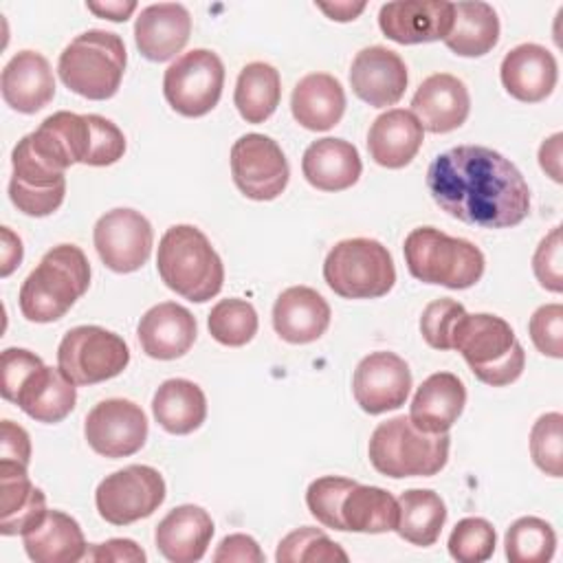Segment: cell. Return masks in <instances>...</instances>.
I'll list each match as a JSON object with an SVG mask.
<instances>
[{
    "label": "cell",
    "mask_w": 563,
    "mask_h": 563,
    "mask_svg": "<svg viewBox=\"0 0 563 563\" xmlns=\"http://www.w3.org/2000/svg\"><path fill=\"white\" fill-rule=\"evenodd\" d=\"M530 339L534 347L552 358L563 356V306L545 303L537 308L528 323Z\"/></svg>",
    "instance_id": "cell-46"
},
{
    "label": "cell",
    "mask_w": 563,
    "mask_h": 563,
    "mask_svg": "<svg viewBox=\"0 0 563 563\" xmlns=\"http://www.w3.org/2000/svg\"><path fill=\"white\" fill-rule=\"evenodd\" d=\"M2 99L22 114H33L55 97V77L48 59L35 51L15 53L0 77Z\"/></svg>",
    "instance_id": "cell-24"
},
{
    "label": "cell",
    "mask_w": 563,
    "mask_h": 563,
    "mask_svg": "<svg viewBox=\"0 0 563 563\" xmlns=\"http://www.w3.org/2000/svg\"><path fill=\"white\" fill-rule=\"evenodd\" d=\"M198 334L196 317L176 301L152 306L136 325V336L150 358L172 361L189 352Z\"/></svg>",
    "instance_id": "cell-22"
},
{
    "label": "cell",
    "mask_w": 563,
    "mask_h": 563,
    "mask_svg": "<svg viewBox=\"0 0 563 563\" xmlns=\"http://www.w3.org/2000/svg\"><path fill=\"white\" fill-rule=\"evenodd\" d=\"M231 176L246 198L264 202L275 200L286 189L290 167L277 141L251 132L231 145Z\"/></svg>",
    "instance_id": "cell-14"
},
{
    "label": "cell",
    "mask_w": 563,
    "mask_h": 563,
    "mask_svg": "<svg viewBox=\"0 0 563 563\" xmlns=\"http://www.w3.org/2000/svg\"><path fill=\"white\" fill-rule=\"evenodd\" d=\"M449 446V433H424L409 416H396L372 431L367 455L380 475L431 477L446 466Z\"/></svg>",
    "instance_id": "cell-6"
},
{
    "label": "cell",
    "mask_w": 563,
    "mask_h": 563,
    "mask_svg": "<svg viewBox=\"0 0 563 563\" xmlns=\"http://www.w3.org/2000/svg\"><path fill=\"white\" fill-rule=\"evenodd\" d=\"M561 141H563V134L556 132L550 139H545L539 147V165L556 183L563 180V176H561Z\"/></svg>",
    "instance_id": "cell-52"
},
{
    "label": "cell",
    "mask_w": 563,
    "mask_h": 563,
    "mask_svg": "<svg viewBox=\"0 0 563 563\" xmlns=\"http://www.w3.org/2000/svg\"><path fill=\"white\" fill-rule=\"evenodd\" d=\"M495 543V528L486 519L466 517L449 534V554L460 563H482L493 556Z\"/></svg>",
    "instance_id": "cell-42"
},
{
    "label": "cell",
    "mask_w": 563,
    "mask_h": 563,
    "mask_svg": "<svg viewBox=\"0 0 563 563\" xmlns=\"http://www.w3.org/2000/svg\"><path fill=\"white\" fill-rule=\"evenodd\" d=\"M95 249L101 262L114 273L139 271L154 244V231L150 220L134 209H112L106 211L92 231Z\"/></svg>",
    "instance_id": "cell-15"
},
{
    "label": "cell",
    "mask_w": 563,
    "mask_h": 563,
    "mask_svg": "<svg viewBox=\"0 0 563 563\" xmlns=\"http://www.w3.org/2000/svg\"><path fill=\"white\" fill-rule=\"evenodd\" d=\"M22 541L29 559L35 563H75L88 552L79 523L62 510H46V515L22 534Z\"/></svg>",
    "instance_id": "cell-33"
},
{
    "label": "cell",
    "mask_w": 563,
    "mask_h": 563,
    "mask_svg": "<svg viewBox=\"0 0 563 563\" xmlns=\"http://www.w3.org/2000/svg\"><path fill=\"white\" fill-rule=\"evenodd\" d=\"M451 350H457L475 378L490 387L515 383L526 367L523 345L510 323L488 312H464L453 328Z\"/></svg>",
    "instance_id": "cell-5"
},
{
    "label": "cell",
    "mask_w": 563,
    "mask_h": 563,
    "mask_svg": "<svg viewBox=\"0 0 563 563\" xmlns=\"http://www.w3.org/2000/svg\"><path fill=\"white\" fill-rule=\"evenodd\" d=\"M156 268L165 286L189 301L202 303L222 290V260L207 235L191 224H174L163 233Z\"/></svg>",
    "instance_id": "cell-4"
},
{
    "label": "cell",
    "mask_w": 563,
    "mask_h": 563,
    "mask_svg": "<svg viewBox=\"0 0 563 563\" xmlns=\"http://www.w3.org/2000/svg\"><path fill=\"white\" fill-rule=\"evenodd\" d=\"M499 40V18L488 2H453V26L444 37L460 57H482Z\"/></svg>",
    "instance_id": "cell-35"
},
{
    "label": "cell",
    "mask_w": 563,
    "mask_h": 563,
    "mask_svg": "<svg viewBox=\"0 0 563 563\" xmlns=\"http://www.w3.org/2000/svg\"><path fill=\"white\" fill-rule=\"evenodd\" d=\"M213 561H240V563H262L264 552L260 550L257 541L249 534H229L220 541L218 550L213 552Z\"/></svg>",
    "instance_id": "cell-49"
},
{
    "label": "cell",
    "mask_w": 563,
    "mask_h": 563,
    "mask_svg": "<svg viewBox=\"0 0 563 563\" xmlns=\"http://www.w3.org/2000/svg\"><path fill=\"white\" fill-rule=\"evenodd\" d=\"M86 9L92 11L99 18H108L112 22H125L134 11L136 2L134 0H112V2H86Z\"/></svg>",
    "instance_id": "cell-54"
},
{
    "label": "cell",
    "mask_w": 563,
    "mask_h": 563,
    "mask_svg": "<svg viewBox=\"0 0 563 563\" xmlns=\"http://www.w3.org/2000/svg\"><path fill=\"white\" fill-rule=\"evenodd\" d=\"M42 363V358L24 347H7L2 352L0 358V367H2V383H0V391L2 398L11 402L15 389L20 387V383L24 380V376L37 367Z\"/></svg>",
    "instance_id": "cell-48"
},
{
    "label": "cell",
    "mask_w": 563,
    "mask_h": 563,
    "mask_svg": "<svg viewBox=\"0 0 563 563\" xmlns=\"http://www.w3.org/2000/svg\"><path fill=\"white\" fill-rule=\"evenodd\" d=\"M88 561H134L143 563L145 552L132 539H110L106 543H97L86 552Z\"/></svg>",
    "instance_id": "cell-51"
},
{
    "label": "cell",
    "mask_w": 563,
    "mask_h": 563,
    "mask_svg": "<svg viewBox=\"0 0 563 563\" xmlns=\"http://www.w3.org/2000/svg\"><path fill=\"white\" fill-rule=\"evenodd\" d=\"M354 486H356L354 479L339 477V475L317 477L314 482H310L306 490V504L310 515L325 528L345 532V526L341 519V504H343V497Z\"/></svg>",
    "instance_id": "cell-44"
},
{
    "label": "cell",
    "mask_w": 563,
    "mask_h": 563,
    "mask_svg": "<svg viewBox=\"0 0 563 563\" xmlns=\"http://www.w3.org/2000/svg\"><path fill=\"white\" fill-rule=\"evenodd\" d=\"M427 189L449 216L482 229H508L530 213V187L504 154L457 145L427 169Z\"/></svg>",
    "instance_id": "cell-1"
},
{
    "label": "cell",
    "mask_w": 563,
    "mask_h": 563,
    "mask_svg": "<svg viewBox=\"0 0 563 563\" xmlns=\"http://www.w3.org/2000/svg\"><path fill=\"white\" fill-rule=\"evenodd\" d=\"M323 279L343 299H376L394 288L396 268L378 240L350 238L336 242L325 255Z\"/></svg>",
    "instance_id": "cell-9"
},
{
    "label": "cell",
    "mask_w": 563,
    "mask_h": 563,
    "mask_svg": "<svg viewBox=\"0 0 563 563\" xmlns=\"http://www.w3.org/2000/svg\"><path fill=\"white\" fill-rule=\"evenodd\" d=\"M530 455L545 475H563V416L559 411L543 413L532 424Z\"/></svg>",
    "instance_id": "cell-43"
},
{
    "label": "cell",
    "mask_w": 563,
    "mask_h": 563,
    "mask_svg": "<svg viewBox=\"0 0 563 563\" xmlns=\"http://www.w3.org/2000/svg\"><path fill=\"white\" fill-rule=\"evenodd\" d=\"M383 35L398 44H424L444 40L453 26V2L402 0L387 2L378 11Z\"/></svg>",
    "instance_id": "cell-18"
},
{
    "label": "cell",
    "mask_w": 563,
    "mask_h": 563,
    "mask_svg": "<svg viewBox=\"0 0 563 563\" xmlns=\"http://www.w3.org/2000/svg\"><path fill=\"white\" fill-rule=\"evenodd\" d=\"M407 81L409 77L402 57L385 46L361 48L352 59L350 86L361 101L374 108L398 103Z\"/></svg>",
    "instance_id": "cell-19"
},
{
    "label": "cell",
    "mask_w": 563,
    "mask_h": 563,
    "mask_svg": "<svg viewBox=\"0 0 563 563\" xmlns=\"http://www.w3.org/2000/svg\"><path fill=\"white\" fill-rule=\"evenodd\" d=\"M317 7L336 22H350L365 9V2H317Z\"/></svg>",
    "instance_id": "cell-55"
},
{
    "label": "cell",
    "mask_w": 563,
    "mask_h": 563,
    "mask_svg": "<svg viewBox=\"0 0 563 563\" xmlns=\"http://www.w3.org/2000/svg\"><path fill=\"white\" fill-rule=\"evenodd\" d=\"M411 110L413 117L420 121L422 130L433 134H446L451 130H457L471 112L468 88L455 75H429L416 88Z\"/></svg>",
    "instance_id": "cell-20"
},
{
    "label": "cell",
    "mask_w": 563,
    "mask_h": 563,
    "mask_svg": "<svg viewBox=\"0 0 563 563\" xmlns=\"http://www.w3.org/2000/svg\"><path fill=\"white\" fill-rule=\"evenodd\" d=\"M152 413L167 433L187 435L207 418L205 391L194 380L169 378L156 389L152 398Z\"/></svg>",
    "instance_id": "cell-34"
},
{
    "label": "cell",
    "mask_w": 563,
    "mask_h": 563,
    "mask_svg": "<svg viewBox=\"0 0 563 563\" xmlns=\"http://www.w3.org/2000/svg\"><path fill=\"white\" fill-rule=\"evenodd\" d=\"M90 286V262L75 244L46 251L20 288V310L29 321L62 319Z\"/></svg>",
    "instance_id": "cell-3"
},
{
    "label": "cell",
    "mask_w": 563,
    "mask_h": 563,
    "mask_svg": "<svg viewBox=\"0 0 563 563\" xmlns=\"http://www.w3.org/2000/svg\"><path fill=\"white\" fill-rule=\"evenodd\" d=\"M224 64L209 48H194L169 64L163 77L167 103L183 117L211 112L222 95Z\"/></svg>",
    "instance_id": "cell-11"
},
{
    "label": "cell",
    "mask_w": 563,
    "mask_h": 563,
    "mask_svg": "<svg viewBox=\"0 0 563 563\" xmlns=\"http://www.w3.org/2000/svg\"><path fill=\"white\" fill-rule=\"evenodd\" d=\"M510 563H545L556 548V534L545 519L519 517L504 537Z\"/></svg>",
    "instance_id": "cell-39"
},
{
    "label": "cell",
    "mask_w": 563,
    "mask_h": 563,
    "mask_svg": "<svg viewBox=\"0 0 563 563\" xmlns=\"http://www.w3.org/2000/svg\"><path fill=\"white\" fill-rule=\"evenodd\" d=\"M409 273L424 284L453 290L471 288L484 275V253L464 238L446 235L433 227L413 229L402 244Z\"/></svg>",
    "instance_id": "cell-8"
},
{
    "label": "cell",
    "mask_w": 563,
    "mask_h": 563,
    "mask_svg": "<svg viewBox=\"0 0 563 563\" xmlns=\"http://www.w3.org/2000/svg\"><path fill=\"white\" fill-rule=\"evenodd\" d=\"M501 84L510 97L523 103H537L552 95L559 68L554 55L541 44H519L501 59Z\"/></svg>",
    "instance_id": "cell-21"
},
{
    "label": "cell",
    "mask_w": 563,
    "mask_h": 563,
    "mask_svg": "<svg viewBox=\"0 0 563 563\" xmlns=\"http://www.w3.org/2000/svg\"><path fill=\"white\" fill-rule=\"evenodd\" d=\"M341 519L352 532H389L398 526V499L378 486L356 484L343 497Z\"/></svg>",
    "instance_id": "cell-38"
},
{
    "label": "cell",
    "mask_w": 563,
    "mask_h": 563,
    "mask_svg": "<svg viewBox=\"0 0 563 563\" xmlns=\"http://www.w3.org/2000/svg\"><path fill=\"white\" fill-rule=\"evenodd\" d=\"M446 521V506L442 497L429 488H409L398 497L400 539L427 548L433 545Z\"/></svg>",
    "instance_id": "cell-36"
},
{
    "label": "cell",
    "mask_w": 563,
    "mask_h": 563,
    "mask_svg": "<svg viewBox=\"0 0 563 563\" xmlns=\"http://www.w3.org/2000/svg\"><path fill=\"white\" fill-rule=\"evenodd\" d=\"M301 172L314 189L343 191L358 180L363 163L358 150L350 141L325 136L306 147Z\"/></svg>",
    "instance_id": "cell-31"
},
{
    "label": "cell",
    "mask_w": 563,
    "mask_h": 563,
    "mask_svg": "<svg viewBox=\"0 0 563 563\" xmlns=\"http://www.w3.org/2000/svg\"><path fill=\"white\" fill-rule=\"evenodd\" d=\"M0 457L2 460H13V462H22L29 466L31 460V440L29 433L11 422V420H2L0 427Z\"/></svg>",
    "instance_id": "cell-50"
},
{
    "label": "cell",
    "mask_w": 563,
    "mask_h": 563,
    "mask_svg": "<svg viewBox=\"0 0 563 563\" xmlns=\"http://www.w3.org/2000/svg\"><path fill=\"white\" fill-rule=\"evenodd\" d=\"M29 136L35 150L64 172L75 163L106 167L117 163L125 152L123 132L99 114L59 110L46 117Z\"/></svg>",
    "instance_id": "cell-2"
},
{
    "label": "cell",
    "mask_w": 563,
    "mask_h": 563,
    "mask_svg": "<svg viewBox=\"0 0 563 563\" xmlns=\"http://www.w3.org/2000/svg\"><path fill=\"white\" fill-rule=\"evenodd\" d=\"M11 402H15L33 420L55 424L75 409L77 389L59 367L40 363L24 376Z\"/></svg>",
    "instance_id": "cell-25"
},
{
    "label": "cell",
    "mask_w": 563,
    "mask_h": 563,
    "mask_svg": "<svg viewBox=\"0 0 563 563\" xmlns=\"http://www.w3.org/2000/svg\"><path fill=\"white\" fill-rule=\"evenodd\" d=\"M46 515L44 493L31 484L26 464L0 460V532L24 534Z\"/></svg>",
    "instance_id": "cell-30"
},
{
    "label": "cell",
    "mask_w": 563,
    "mask_h": 563,
    "mask_svg": "<svg viewBox=\"0 0 563 563\" xmlns=\"http://www.w3.org/2000/svg\"><path fill=\"white\" fill-rule=\"evenodd\" d=\"M130 363L128 343L101 328H70L57 347V367L75 385H95L119 376Z\"/></svg>",
    "instance_id": "cell-10"
},
{
    "label": "cell",
    "mask_w": 563,
    "mask_h": 563,
    "mask_svg": "<svg viewBox=\"0 0 563 563\" xmlns=\"http://www.w3.org/2000/svg\"><path fill=\"white\" fill-rule=\"evenodd\" d=\"M191 33V15L178 2H158L141 9L134 22V42L150 62H167L180 53Z\"/></svg>",
    "instance_id": "cell-23"
},
{
    "label": "cell",
    "mask_w": 563,
    "mask_h": 563,
    "mask_svg": "<svg viewBox=\"0 0 563 563\" xmlns=\"http://www.w3.org/2000/svg\"><path fill=\"white\" fill-rule=\"evenodd\" d=\"M213 521L209 512L194 504L169 510L156 526L154 541L158 552L172 563L200 561L211 543Z\"/></svg>",
    "instance_id": "cell-26"
},
{
    "label": "cell",
    "mask_w": 563,
    "mask_h": 563,
    "mask_svg": "<svg viewBox=\"0 0 563 563\" xmlns=\"http://www.w3.org/2000/svg\"><path fill=\"white\" fill-rule=\"evenodd\" d=\"M295 121L312 132L334 128L345 112V92L336 77L328 73H310L297 81L290 95Z\"/></svg>",
    "instance_id": "cell-32"
},
{
    "label": "cell",
    "mask_w": 563,
    "mask_h": 563,
    "mask_svg": "<svg viewBox=\"0 0 563 563\" xmlns=\"http://www.w3.org/2000/svg\"><path fill=\"white\" fill-rule=\"evenodd\" d=\"M11 165L13 174L9 180V198L18 211L44 218L59 209L66 194L64 172L37 154L29 134L13 147Z\"/></svg>",
    "instance_id": "cell-13"
},
{
    "label": "cell",
    "mask_w": 563,
    "mask_h": 563,
    "mask_svg": "<svg viewBox=\"0 0 563 563\" xmlns=\"http://www.w3.org/2000/svg\"><path fill=\"white\" fill-rule=\"evenodd\" d=\"M279 70L266 62L246 64L235 81L233 103L246 123H264L279 106Z\"/></svg>",
    "instance_id": "cell-37"
},
{
    "label": "cell",
    "mask_w": 563,
    "mask_h": 563,
    "mask_svg": "<svg viewBox=\"0 0 563 563\" xmlns=\"http://www.w3.org/2000/svg\"><path fill=\"white\" fill-rule=\"evenodd\" d=\"M165 501L163 475L145 464H130L125 468L106 475L97 490L95 504L112 526H128L150 517Z\"/></svg>",
    "instance_id": "cell-12"
},
{
    "label": "cell",
    "mask_w": 563,
    "mask_h": 563,
    "mask_svg": "<svg viewBox=\"0 0 563 563\" xmlns=\"http://www.w3.org/2000/svg\"><path fill=\"white\" fill-rule=\"evenodd\" d=\"M466 405V387L451 372H435L422 380L409 407V420L424 433H449Z\"/></svg>",
    "instance_id": "cell-28"
},
{
    "label": "cell",
    "mask_w": 563,
    "mask_h": 563,
    "mask_svg": "<svg viewBox=\"0 0 563 563\" xmlns=\"http://www.w3.org/2000/svg\"><path fill=\"white\" fill-rule=\"evenodd\" d=\"M328 301L310 286H290L282 290L273 306L275 332L295 345L317 341L330 325Z\"/></svg>",
    "instance_id": "cell-27"
},
{
    "label": "cell",
    "mask_w": 563,
    "mask_h": 563,
    "mask_svg": "<svg viewBox=\"0 0 563 563\" xmlns=\"http://www.w3.org/2000/svg\"><path fill=\"white\" fill-rule=\"evenodd\" d=\"M84 435L95 453L110 460L128 457L145 444L147 418L136 402L108 398L88 411Z\"/></svg>",
    "instance_id": "cell-16"
},
{
    "label": "cell",
    "mask_w": 563,
    "mask_h": 563,
    "mask_svg": "<svg viewBox=\"0 0 563 563\" xmlns=\"http://www.w3.org/2000/svg\"><path fill=\"white\" fill-rule=\"evenodd\" d=\"M279 563H314V561H347V554L325 532L312 526H303L286 534L275 552Z\"/></svg>",
    "instance_id": "cell-41"
},
{
    "label": "cell",
    "mask_w": 563,
    "mask_h": 563,
    "mask_svg": "<svg viewBox=\"0 0 563 563\" xmlns=\"http://www.w3.org/2000/svg\"><path fill=\"white\" fill-rule=\"evenodd\" d=\"M424 130L411 110L391 108L374 119L367 132V152L380 167L400 169L422 147Z\"/></svg>",
    "instance_id": "cell-29"
},
{
    "label": "cell",
    "mask_w": 563,
    "mask_h": 563,
    "mask_svg": "<svg viewBox=\"0 0 563 563\" xmlns=\"http://www.w3.org/2000/svg\"><path fill=\"white\" fill-rule=\"evenodd\" d=\"M2 235V264H0V275L9 277L13 273L15 266H20L22 262V240L9 229L2 227L0 229Z\"/></svg>",
    "instance_id": "cell-53"
},
{
    "label": "cell",
    "mask_w": 563,
    "mask_h": 563,
    "mask_svg": "<svg viewBox=\"0 0 563 563\" xmlns=\"http://www.w3.org/2000/svg\"><path fill=\"white\" fill-rule=\"evenodd\" d=\"M464 306L455 299L442 297L431 303L420 314V332L422 339L433 350H451V334L457 323V319L464 314Z\"/></svg>",
    "instance_id": "cell-45"
},
{
    "label": "cell",
    "mask_w": 563,
    "mask_h": 563,
    "mask_svg": "<svg viewBox=\"0 0 563 563\" xmlns=\"http://www.w3.org/2000/svg\"><path fill=\"white\" fill-rule=\"evenodd\" d=\"M409 391V365L394 352H372L354 369L352 394L356 405L369 416L402 407Z\"/></svg>",
    "instance_id": "cell-17"
},
{
    "label": "cell",
    "mask_w": 563,
    "mask_h": 563,
    "mask_svg": "<svg viewBox=\"0 0 563 563\" xmlns=\"http://www.w3.org/2000/svg\"><path fill=\"white\" fill-rule=\"evenodd\" d=\"M125 62V44L117 33L90 29L66 44L59 53L57 73L68 90L92 101H103L117 95Z\"/></svg>",
    "instance_id": "cell-7"
},
{
    "label": "cell",
    "mask_w": 563,
    "mask_h": 563,
    "mask_svg": "<svg viewBox=\"0 0 563 563\" xmlns=\"http://www.w3.org/2000/svg\"><path fill=\"white\" fill-rule=\"evenodd\" d=\"M563 242H561V227H554L537 246L532 255V271L537 282L550 290H563Z\"/></svg>",
    "instance_id": "cell-47"
},
{
    "label": "cell",
    "mask_w": 563,
    "mask_h": 563,
    "mask_svg": "<svg viewBox=\"0 0 563 563\" xmlns=\"http://www.w3.org/2000/svg\"><path fill=\"white\" fill-rule=\"evenodd\" d=\"M257 312L255 308L238 297L231 299H220L209 317H207V328L209 334L229 347H242L246 345L255 332H257Z\"/></svg>",
    "instance_id": "cell-40"
}]
</instances>
